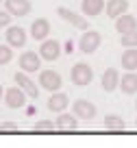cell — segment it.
Returning a JSON list of instances; mask_svg holds the SVG:
<instances>
[{
    "mask_svg": "<svg viewBox=\"0 0 137 148\" xmlns=\"http://www.w3.org/2000/svg\"><path fill=\"white\" fill-rule=\"evenodd\" d=\"M18 63H20V70H22L24 74H31V72H37V70H39L41 57H39V52L26 50V52H22V55H20Z\"/></svg>",
    "mask_w": 137,
    "mask_h": 148,
    "instance_id": "3",
    "label": "cell"
},
{
    "mask_svg": "<svg viewBox=\"0 0 137 148\" xmlns=\"http://www.w3.org/2000/svg\"><path fill=\"white\" fill-rule=\"evenodd\" d=\"M59 55H61V44L57 42V39H46V42H41V46H39V57L41 59L55 61Z\"/></svg>",
    "mask_w": 137,
    "mask_h": 148,
    "instance_id": "9",
    "label": "cell"
},
{
    "mask_svg": "<svg viewBox=\"0 0 137 148\" xmlns=\"http://www.w3.org/2000/svg\"><path fill=\"white\" fill-rule=\"evenodd\" d=\"M2 96H5V89H2V85H0V100H2Z\"/></svg>",
    "mask_w": 137,
    "mask_h": 148,
    "instance_id": "27",
    "label": "cell"
},
{
    "mask_svg": "<svg viewBox=\"0 0 137 148\" xmlns=\"http://www.w3.org/2000/svg\"><path fill=\"white\" fill-rule=\"evenodd\" d=\"M11 24V13L9 11H0V26H9Z\"/></svg>",
    "mask_w": 137,
    "mask_h": 148,
    "instance_id": "25",
    "label": "cell"
},
{
    "mask_svg": "<svg viewBox=\"0 0 137 148\" xmlns=\"http://www.w3.org/2000/svg\"><path fill=\"white\" fill-rule=\"evenodd\" d=\"M57 13H59L61 20L70 22L72 26L81 28V31H89V24H87V20L83 18V15H78V13H74V11H70L68 7H57Z\"/></svg>",
    "mask_w": 137,
    "mask_h": 148,
    "instance_id": "6",
    "label": "cell"
},
{
    "mask_svg": "<svg viewBox=\"0 0 137 148\" xmlns=\"http://www.w3.org/2000/svg\"><path fill=\"white\" fill-rule=\"evenodd\" d=\"M68 105H70V98L65 96V94H61V92L52 94L50 100H48V109L55 111V113H63V111L68 109Z\"/></svg>",
    "mask_w": 137,
    "mask_h": 148,
    "instance_id": "16",
    "label": "cell"
},
{
    "mask_svg": "<svg viewBox=\"0 0 137 148\" xmlns=\"http://www.w3.org/2000/svg\"><path fill=\"white\" fill-rule=\"evenodd\" d=\"M0 2H2V0H0Z\"/></svg>",
    "mask_w": 137,
    "mask_h": 148,
    "instance_id": "30",
    "label": "cell"
},
{
    "mask_svg": "<svg viewBox=\"0 0 137 148\" xmlns=\"http://www.w3.org/2000/svg\"><path fill=\"white\" fill-rule=\"evenodd\" d=\"M120 44L124 48H137V31H131L126 35H122L120 37Z\"/></svg>",
    "mask_w": 137,
    "mask_h": 148,
    "instance_id": "22",
    "label": "cell"
},
{
    "mask_svg": "<svg viewBox=\"0 0 137 148\" xmlns=\"http://www.w3.org/2000/svg\"><path fill=\"white\" fill-rule=\"evenodd\" d=\"M5 102H7L9 109H20V107L26 105V94L20 87H9L5 92Z\"/></svg>",
    "mask_w": 137,
    "mask_h": 148,
    "instance_id": "8",
    "label": "cell"
},
{
    "mask_svg": "<svg viewBox=\"0 0 137 148\" xmlns=\"http://www.w3.org/2000/svg\"><path fill=\"white\" fill-rule=\"evenodd\" d=\"M70 79H72L74 85L83 87V85H89L91 79H94V70L87 63H74L72 70H70Z\"/></svg>",
    "mask_w": 137,
    "mask_h": 148,
    "instance_id": "1",
    "label": "cell"
},
{
    "mask_svg": "<svg viewBox=\"0 0 137 148\" xmlns=\"http://www.w3.org/2000/svg\"><path fill=\"white\" fill-rule=\"evenodd\" d=\"M135 109H137V100H135Z\"/></svg>",
    "mask_w": 137,
    "mask_h": 148,
    "instance_id": "28",
    "label": "cell"
},
{
    "mask_svg": "<svg viewBox=\"0 0 137 148\" xmlns=\"http://www.w3.org/2000/svg\"><path fill=\"white\" fill-rule=\"evenodd\" d=\"M26 44V31L22 26H9L7 28V46L22 48Z\"/></svg>",
    "mask_w": 137,
    "mask_h": 148,
    "instance_id": "10",
    "label": "cell"
},
{
    "mask_svg": "<svg viewBox=\"0 0 137 148\" xmlns=\"http://www.w3.org/2000/svg\"><path fill=\"white\" fill-rule=\"evenodd\" d=\"M72 111H74V116L81 118V120H94V118H96V105L89 102V100H85V98L74 100Z\"/></svg>",
    "mask_w": 137,
    "mask_h": 148,
    "instance_id": "4",
    "label": "cell"
},
{
    "mask_svg": "<svg viewBox=\"0 0 137 148\" xmlns=\"http://www.w3.org/2000/svg\"><path fill=\"white\" fill-rule=\"evenodd\" d=\"M61 74L55 72V70H44V72H39V85L44 89H48V92L57 94L61 89Z\"/></svg>",
    "mask_w": 137,
    "mask_h": 148,
    "instance_id": "2",
    "label": "cell"
},
{
    "mask_svg": "<svg viewBox=\"0 0 137 148\" xmlns=\"http://www.w3.org/2000/svg\"><path fill=\"white\" fill-rule=\"evenodd\" d=\"M55 124H57V129L59 131H74L78 126V118L74 116V113H59V118L55 120Z\"/></svg>",
    "mask_w": 137,
    "mask_h": 148,
    "instance_id": "17",
    "label": "cell"
},
{
    "mask_svg": "<svg viewBox=\"0 0 137 148\" xmlns=\"http://www.w3.org/2000/svg\"><path fill=\"white\" fill-rule=\"evenodd\" d=\"M135 126H137V120H135Z\"/></svg>",
    "mask_w": 137,
    "mask_h": 148,
    "instance_id": "29",
    "label": "cell"
},
{
    "mask_svg": "<svg viewBox=\"0 0 137 148\" xmlns=\"http://www.w3.org/2000/svg\"><path fill=\"white\" fill-rule=\"evenodd\" d=\"M120 63H122V68L126 70V72H135L137 70V48H126V50L122 52Z\"/></svg>",
    "mask_w": 137,
    "mask_h": 148,
    "instance_id": "19",
    "label": "cell"
},
{
    "mask_svg": "<svg viewBox=\"0 0 137 148\" xmlns=\"http://www.w3.org/2000/svg\"><path fill=\"white\" fill-rule=\"evenodd\" d=\"M120 89L124 94H137V72H126L120 79Z\"/></svg>",
    "mask_w": 137,
    "mask_h": 148,
    "instance_id": "20",
    "label": "cell"
},
{
    "mask_svg": "<svg viewBox=\"0 0 137 148\" xmlns=\"http://www.w3.org/2000/svg\"><path fill=\"white\" fill-rule=\"evenodd\" d=\"M107 7V2L105 0H83L81 2V11L85 15H98V13H102V9Z\"/></svg>",
    "mask_w": 137,
    "mask_h": 148,
    "instance_id": "18",
    "label": "cell"
},
{
    "mask_svg": "<svg viewBox=\"0 0 137 148\" xmlns=\"http://www.w3.org/2000/svg\"><path fill=\"white\" fill-rule=\"evenodd\" d=\"M105 129H109V131H124L126 129V122H124L120 116H115V113H109V116H105Z\"/></svg>",
    "mask_w": 137,
    "mask_h": 148,
    "instance_id": "21",
    "label": "cell"
},
{
    "mask_svg": "<svg viewBox=\"0 0 137 148\" xmlns=\"http://www.w3.org/2000/svg\"><path fill=\"white\" fill-rule=\"evenodd\" d=\"M115 31L120 33V35H126V33L131 31H137V18L131 13H124L122 18L115 20Z\"/></svg>",
    "mask_w": 137,
    "mask_h": 148,
    "instance_id": "15",
    "label": "cell"
},
{
    "mask_svg": "<svg viewBox=\"0 0 137 148\" xmlns=\"http://www.w3.org/2000/svg\"><path fill=\"white\" fill-rule=\"evenodd\" d=\"M13 81L18 83V87L22 89L26 96H31V98H37V96H39V87H37V83H33V79H28V74L18 72V74L13 76Z\"/></svg>",
    "mask_w": 137,
    "mask_h": 148,
    "instance_id": "7",
    "label": "cell"
},
{
    "mask_svg": "<svg viewBox=\"0 0 137 148\" xmlns=\"http://www.w3.org/2000/svg\"><path fill=\"white\" fill-rule=\"evenodd\" d=\"M5 7L11 15H18V18L31 13V0H5Z\"/></svg>",
    "mask_w": 137,
    "mask_h": 148,
    "instance_id": "13",
    "label": "cell"
},
{
    "mask_svg": "<svg viewBox=\"0 0 137 148\" xmlns=\"http://www.w3.org/2000/svg\"><path fill=\"white\" fill-rule=\"evenodd\" d=\"M2 131H18V124L15 122H5V124H0Z\"/></svg>",
    "mask_w": 137,
    "mask_h": 148,
    "instance_id": "26",
    "label": "cell"
},
{
    "mask_svg": "<svg viewBox=\"0 0 137 148\" xmlns=\"http://www.w3.org/2000/svg\"><path fill=\"white\" fill-rule=\"evenodd\" d=\"M100 42H102V37H100L98 31H85L81 35V39H78V48L89 55V52H94L98 46H100Z\"/></svg>",
    "mask_w": 137,
    "mask_h": 148,
    "instance_id": "5",
    "label": "cell"
},
{
    "mask_svg": "<svg viewBox=\"0 0 137 148\" xmlns=\"http://www.w3.org/2000/svg\"><path fill=\"white\" fill-rule=\"evenodd\" d=\"M13 59V48L11 46H0V65H7Z\"/></svg>",
    "mask_w": 137,
    "mask_h": 148,
    "instance_id": "23",
    "label": "cell"
},
{
    "mask_svg": "<svg viewBox=\"0 0 137 148\" xmlns=\"http://www.w3.org/2000/svg\"><path fill=\"white\" fill-rule=\"evenodd\" d=\"M120 79H122V76L118 74V70H115V68H107L105 72H102L100 85H102L105 92H113L115 87H120Z\"/></svg>",
    "mask_w": 137,
    "mask_h": 148,
    "instance_id": "11",
    "label": "cell"
},
{
    "mask_svg": "<svg viewBox=\"0 0 137 148\" xmlns=\"http://www.w3.org/2000/svg\"><path fill=\"white\" fill-rule=\"evenodd\" d=\"M35 131H55L57 129V124L52 120H39V122H35V126H33Z\"/></svg>",
    "mask_w": 137,
    "mask_h": 148,
    "instance_id": "24",
    "label": "cell"
},
{
    "mask_svg": "<svg viewBox=\"0 0 137 148\" xmlns=\"http://www.w3.org/2000/svg\"><path fill=\"white\" fill-rule=\"evenodd\" d=\"M50 33V22L46 18H37L35 22L31 24V37L33 39H39V42H46V37Z\"/></svg>",
    "mask_w": 137,
    "mask_h": 148,
    "instance_id": "12",
    "label": "cell"
},
{
    "mask_svg": "<svg viewBox=\"0 0 137 148\" xmlns=\"http://www.w3.org/2000/svg\"><path fill=\"white\" fill-rule=\"evenodd\" d=\"M105 11H107L109 18L118 20V18H122L124 13H128V0H109Z\"/></svg>",
    "mask_w": 137,
    "mask_h": 148,
    "instance_id": "14",
    "label": "cell"
}]
</instances>
